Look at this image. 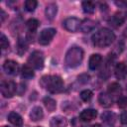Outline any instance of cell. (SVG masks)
I'll return each mask as SVG.
<instances>
[{"instance_id":"obj_1","label":"cell","mask_w":127,"mask_h":127,"mask_svg":"<svg viewBox=\"0 0 127 127\" xmlns=\"http://www.w3.org/2000/svg\"><path fill=\"white\" fill-rule=\"evenodd\" d=\"M115 40V35L114 33L107 29V28H102L95 32L91 38L92 44L97 47V48H105L110 46L113 41Z\"/></svg>"},{"instance_id":"obj_2","label":"cell","mask_w":127,"mask_h":127,"mask_svg":"<svg viewBox=\"0 0 127 127\" xmlns=\"http://www.w3.org/2000/svg\"><path fill=\"white\" fill-rule=\"evenodd\" d=\"M40 83L51 93H60L64 89L63 79L59 75H45L41 78Z\"/></svg>"},{"instance_id":"obj_3","label":"cell","mask_w":127,"mask_h":127,"mask_svg":"<svg viewBox=\"0 0 127 127\" xmlns=\"http://www.w3.org/2000/svg\"><path fill=\"white\" fill-rule=\"evenodd\" d=\"M83 60V51L79 47H71L65 54V64L68 67H75Z\"/></svg>"},{"instance_id":"obj_4","label":"cell","mask_w":127,"mask_h":127,"mask_svg":"<svg viewBox=\"0 0 127 127\" xmlns=\"http://www.w3.org/2000/svg\"><path fill=\"white\" fill-rule=\"evenodd\" d=\"M28 64L30 66L36 69H42L44 67V56L40 51H34L28 58Z\"/></svg>"},{"instance_id":"obj_5","label":"cell","mask_w":127,"mask_h":127,"mask_svg":"<svg viewBox=\"0 0 127 127\" xmlns=\"http://www.w3.org/2000/svg\"><path fill=\"white\" fill-rule=\"evenodd\" d=\"M0 89H1V93L4 97L10 98V97L15 95V93L17 92L18 87H17L16 83L12 80H3L1 82Z\"/></svg>"},{"instance_id":"obj_6","label":"cell","mask_w":127,"mask_h":127,"mask_svg":"<svg viewBox=\"0 0 127 127\" xmlns=\"http://www.w3.org/2000/svg\"><path fill=\"white\" fill-rule=\"evenodd\" d=\"M56 29L54 28H48V29H44L39 36V43L43 46H46L48 44L51 43V41L53 40V38L56 35Z\"/></svg>"},{"instance_id":"obj_7","label":"cell","mask_w":127,"mask_h":127,"mask_svg":"<svg viewBox=\"0 0 127 127\" xmlns=\"http://www.w3.org/2000/svg\"><path fill=\"white\" fill-rule=\"evenodd\" d=\"M80 24H81L80 20L75 17L66 18L63 23L65 30H67L69 32H77L80 29Z\"/></svg>"},{"instance_id":"obj_8","label":"cell","mask_w":127,"mask_h":127,"mask_svg":"<svg viewBox=\"0 0 127 127\" xmlns=\"http://www.w3.org/2000/svg\"><path fill=\"white\" fill-rule=\"evenodd\" d=\"M126 19H127V13L125 11H118L111 17L109 23L114 27H119L126 21Z\"/></svg>"},{"instance_id":"obj_9","label":"cell","mask_w":127,"mask_h":127,"mask_svg":"<svg viewBox=\"0 0 127 127\" xmlns=\"http://www.w3.org/2000/svg\"><path fill=\"white\" fill-rule=\"evenodd\" d=\"M3 69L7 74L15 75V74H17V72L19 70V64L17 62H15L13 60H7V61H5L4 64H3Z\"/></svg>"},{"instance_id":"obj_10","label":"cell","mask_w":127,"mask_h":127,"mask_svg":"<svg viewBox=\"0 0 127 127\" xmlns=\"http://www.w3.org/2000/svg\"><path fill=\"white\" fill-rule=\"evenodd\" d=\"M114 73L117 79H125L127 76V65L124 63H118L115 65L114 68Z\"/></svg>"},{"instance_id":"obj_11","label":"cell","mask_w":127,"mask_h":127,"mask_svg":"<svg viewBox=\"0 0 127 127\" xmlns=\"http://www.w3.org/2000/svg\"><path fill=\"white\" fill-rule=\"evenodd\" d=\"M97 116V111L95 109H91V108H87L84 109L80 112L79 114V119L84 121V122H89L91 120H93L95 117Z\"/></svg>"},{"instance_id":"obj_12","label":"cell","mask_w":127,"mask_h":127,"mask_svg":"<svg viewBox=\"0 0 127 127\" xmlns=\"http://www.w3.org/2000/svg\"><path fill=\"white\" fill-rule=\"evenodd\" d=\"M97 26V22L91 19H84L80 24V30L83 33H89L95 29Z\"/></svg>"},{"instance_id":"obj_13","label":"cell","mask_w":127,"mask_h":127,"mask_svg":"<svg viewBox=\"0 0 127 127\" xmlns=\"http://www.w3.org/2000/svg\"><path fill=\"white\" fill-rule=\"evenodd\" d=\"M98 101L100 103L101 106L103 107H109L112 105V102H113V99H112V96L108 93V92H101L98 96Z\"/></svg>"},{"instance_id":"obj_14","label":"cell","mask_w":127,"mask_h":127,"mask_svg":"<svg viewBox=\"0 0 127 127\" xmlns=\"http://www.w3.org/2000/svg\"><path fill=\"white\" fill-rule=\"evenodd\" d=\"M102 63V57L99 54H94L89 58V62H88V66L91 70L96 69Z\"/></svg>"},{"instance_id":"obj_15","label":"cell","mask_w":127,"mask_h":127,"mask_svg":"<svg viewBox=\"0 0 127 127\" xmlns=\"http://www.w3.org/2000/svg\"><path fill=\"white\" fill-rule=\"evenodd\" d=\"M7 119H8V121L10 123H12L13 125H15L17 127H21L23 125V119H22L21 115L16 113V112H14V111H12V112H10L8 114Z\"/></svg>"},{"instance_id":"obj_16","label":"cell","mask_w":127,"mask_h":127,"mask_svg":"<svg viewBox=\"0 0 127 127\" xmlns=\"http://www.w3.org/2000/svg\"><path fill=\"white\" fill-rule=\"evenodd\" d=\"M57 12H58V6L56 3H50L47 5L46 10H45V14H46L47 19L54 20V18L57 15Z\"/></svg>"},{"instance_id":"obj_17","label":"cell","mask_w":127,"mask_h":127,"mask_svg":"<svg viewBox=\"0 0 127 127\" xmlns=\"http://www.w3.org/2000/svg\"><path fill=\"white\" fill-rule=\"evenodd\" d=\"M101 119L108 126H113L115 121H116V115L111 111H105V112L102 113Z\"/></svg>"},{"instance_id":"obj_18","label":"cell","mask_w":127,"mask_h":127,"mask_svg":"<svg viewBox=\"0 0 127 127\" xmlns=\"http://www.w3.org/2000/svg\"><path fill=\"white\" fill-rule=\"evenodd\" d=\"M43 116H44V112H43V109L40 106H35L31 109L30 118H31L32 121H39L43 118Z\"/></svg>"},{"instance_id":"obj_19","label":"cell","mask_w":127,"mask_h":127,"mask_svg":"<svg viewBox=\"0 0 127 127\" xmlns=\"http://www.w3.org/2000/svg\"><path fill=\"white\" fill-rule=\"evenodd\" d=\"M122 92L121 85L117 82H112L108 85V93L111 96H119Z\"/></svg>"},{"instance_id":"obj_20","label":"cell","mask_w":127,"mask_h":127,"mask_svg":"<svg viewBox=\"0 0 127 127\" xmlns=\"http://www.w3.org/2000/svg\"><path fill=\"white\" fill-rule=\"evenodd\" d=\"M51 127H64L66 125V119L63 116H56L53 117L50 122Z\"/></svg>"},{"instance_id":"obj_21","label":"cell","mask_w":127,"mask_h":127,"mask_svg":"<svg viewBox=\"0 0 127 127\" xmlns=\"http://www.w3.org/2000/svg\"><path fill=\"white\" fill-rule=\"evenodd\" d=\"M43 102H44L46 108L48 109V111H50V112L55 111V109H56V107H57V102H56L55 99H53L52 97L47 96V97H45V98L43 99Z\"/></svg>"},{"instance_id":"obj_22","label":"cell","mask_w":127,"mask_h":127,"mask_svg":"<svg viewBox=\"0 0 127 127\" xmlns=\"http://www.w3.org/2000/svg\"><path fill=\"white\" fill-rule=\"evenodd\" d=\"M21 74H22V76H23L24 78H27V79L32 78V77H34V75H35L33 68H32L29 64L23 65L22 70H21Z\"/></svg>"},{"instance_id":"obj_23","label":"cell","mask_w":127,"mask_h":127,"mask_svg":"<svg viewBox=\"0 0 127 127\" xmlns=\"http://www.w3.org/2000/svg\"><path fill=\"white\" fill-rule=\"evenodd\" d=\"M27 48H28V44H27V41L25 39H22L20 38L17 42V53L22 56L26 51H27Z\"/></svg>"},{"instance_id":"obj_24","label":"cell","mask_w":127,"mask_h":127,"mask_svg":"<svg viewBox=\"0 0 127 127\" xmlns=\"http://www.w3.org/2000/svg\"><path fill=\"white\" fill-rule=\"evenodd\" d=\"M82 9L84 13L92 14L95 10V4L91 1H83L82 2Z\"/></svg>"},{"instance_id":"obj_25","label":"cell","mask_w":127,"mask_h":127,"mask_svg":"<svg viewBox=\"0 0 127 127\" xmlns=\"http://www.w3.org/2000/svg\"><path fill=\"white\" fill-rule=\"evenodd\" d=\"M26 26H27V29L30 32H35L39 27V21L37 19H35V18H31V19H29L27 21Z\"/></svg>"},{"instance_id":"obj_26","label":"cell","mask_w":127,"mask_h":127,"mask_svg":"<svg viewBox=\"0 0 127 127\" xmlns=\"http://www.w3.org/2000/svg\"><path fill=\"white\" fill-rule=\"evenodd\" d=\"M37 5H38V2L36 0H27L25 1V9L28 11V12H33L36 8H37Z\"/></svg>"},{"instance_id":"obj_27","label":"cell","mask_w":127,"mask_h":127,"mask_svg":"<svg viewBox=\"0 0 127 127\" xmlns=\"http://www.w3.org/2000/svg\"><path fill=\"white\" fill-rule=\"evenodd\" d=\"M91 97H92V91L89 89H84L80 92V98L85 102L89 101L91 99Z\"/></svg>"},{"instance_id":"obj_28","label":"cell","mask_w":127,"mask_h":127,"mask_svg":"<svg viewBox=\"0 0 127 127\" xmlns=\"http://www.w3.org/2000/svg\"><path fill=\"white\" fill-rule=\"evenodd\" d=\"M0 44H1V49L2 50H5V49L9 48V41L7 40V38H6V36L4 34H1Z\"/></svg>"},{"instance_id":"obj_29","label":"cell","mask_w":127,"mask_h":127,"mask_svg":"<svg viewBox=\"0 0 127 127\" xmlns=\"http://www.w3.org/2000/svg\"><path fill=\"white\" fill-rule=\"evenodd\" d=\"M117 104L118 107L120 108H126L127 107V97L126 96H122L117 100Z\"/></svg>"},{"instance_id":"obj_30","label":"cell","mask_w":127,"mask_h":127,"mask_svg":"<svg viewBox=\"0 0 127 127\" xmlns=\"http://www.w3.org/2000/svg\"><path fill=\"white\" fill-rule=\"evenodd\" d=\"M89 79H90V76L87 73H82V74L78 75V81L80 83H86L89 81Z\"/></svg>"},{"instance_id":"obj_31","label":"cell","mask_w":127,"mask_h":127,"mask_svg":"<svg viewBox=\"0 0 127 127\" xmlns=\"http://www.w3.org/2000/svg\"><path fill=\"white\" fill-rule=\"evenodd\" d=\"M120 121H121L122 124H127V111L123 112L120 115Z\"/></svg>"},{"instance_id":"obj_32","label":"cell","mask_w":127,"mask_h":127,"mask_svg":"<svg viewBox=\"0 0 127 127\" xmlns=\"http://www.w3.org/2000/svg\"><path fill=\"white\" fill-rule=\"evenodd\" d=\"M115 4H116L117 6H119L120 8H125V7L127 6V2H126V1H119V2L116 1Z\"/></svg>"},{"instance_id":"obj_33","label":"cell","mask_w":127,"mask_h":127,"mask_svg":"<svg viewBox=\"0 0 127 127\" xmlns=\"http://www.w3.org/2000/svg\"><path fill=\"white\" fill-rule=\"evenodd\" d=\"M4 18H5V13L3 10H1V22L4 21Z\"/></svg>"},{"instance_id":"obj_34","label":"cell","mask_w":127,"mask_h":127,"mask_svg":"<svg viewBox=\"0 0 127 127\" xmlns=\"http://www.w3.org/2000/svg\"><path fill=\"white\" fill-rule=\"evenodd\" d=\"M92 127H102V126H101L100 124H94V125H93Z\"/></svg>"},{"instance_id":"obj_35","label":"cell","mask_w":127,"mask_h":127,"mask_svg":"<svg viewBox=\"0 0 127 127\" xmlns=\"http://www.w3.org/2000/svg\"><path fill=\"white\" fill-rule=\"evenodd\" d=\"M124 35H125V37H127V28L124 30Z\"/></svg>"},{"instance_id":"obj_36","label":"cell","mask_w":127,"mask_h":127,"mask_svg":"<svg viewBox=\"0 0 127 127\" xmlns=\"http://www.w3.org/2000/svg\"><path fill=\"white\" fill-rule=\"evenodd\" d=\"M3 127H7V126H3Z\"/></svg>"}]
</instances>
